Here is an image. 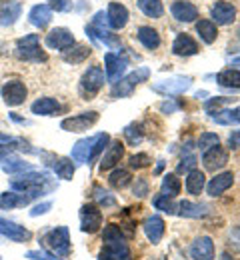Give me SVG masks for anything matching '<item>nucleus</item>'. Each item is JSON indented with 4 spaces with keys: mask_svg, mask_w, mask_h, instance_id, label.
Returning <instances> with one entry per match:
<instances>
[{
    "mask_svg": "<svg viewBox=\"0 0 240 260\" xmlns=\"http://www.w3.org/2000/svg\"><path fill=\"white\" fill-rule=\"evenodd\" d=\"M10 186L12 190H18V192H24V194H30L32 198L35 196H42V194H48L52 190H56V182L48 176V172H22L18 174L16 178L10 180Z\"/></svg>",
    "mask_w": 240,
    "mask_h": 260,
    "instance_id": "1",
    "label": "nucleus"
},
{
    "mask_svg": "<svg viewBox=\"0 0 240 260\" xmlns=\"http://www.w3.org/2000/svg\"><path fill=\"white\" fill-rule=\"evenodd\" d=\"M44 244L50 248L52 254L58 258H68L70 256V232L66 226H56L44 236Z\"/></svg>",
    "mask_w": 240,
    "mask_h": 260,
    "instance_id": "2",
    "label": "nucleus"
},
{
    "mask_svg": "<svg viewBox=\"0 0 240 260\" xmlns=\"http://www.w3.org/2000/svg\"><path fill=\"white\" fill-rule=\"evenodd\" d=\"M16 56L20 60H30V62H44L46 60V54L40 50L38 34H28L16 42Z\"/></svg>",
    "mask_w": 240,
    "mask_h": 260,
    "instance_id": "3",
    "label": "nucleus"
},
{
    "mask_svg": "<svg viewBox=\"0 0 240 260\" xmlns=\"http://www.w3.org/2000/svg\"><path fill=\"white\" fill-rule=\"evenodd\" d=\"M102 86H104V72L100 66H90L82 74V78H80V94L86 98V100L96 96Z\"/></svg>",
    "mask_w": 240,
    "mask_h": 260,
    "instance_id": "4",
    "label": "nucleus"
},
{
    "mask_svg": "<svg viewBox=\"0 0 240 260\" xmlns=\"http://www.w3.org/2000/svg\"><path fill=\"white\" fill-rule=\"evenodd\" d=\"M148 76H150L148 68H138L136 72H130L128 76H124V78H120L118 82H114V86H112V92H110V94H112L114 98L130 96V94H132V90L136 88L140 82H144Z\"/></svg>",
    "mask_w": 240,
    "mask_h": 260,
    "instance_id": "5",
    "label": "nucleus"
},
{
    "mask_svg": "<svg viewBox=\"0 0 240 260\" xmlns=\"http://www.w3.org/2000/svg\"><path fill=\"white\" fill-rule=\"evenodd\" d=\"M192 86V80L188 76H170L166 80H158L152 84V90L164 96H178L184 94L188 88Z\"/></svg>",
    "mask_w": 240,
    "mask_h": 260,
    "instance_id": "6",
    "label": "nucleus"
},
{
    "mask_svg": "<svg viewBox=\"0 0 240 260\" xmlns=\"http://www.w3.org/2000/svg\"><path fill=\"white\" fill-rule=\"evenodd\" d=\"M100 260H132V252L128 248L126 238H112V240H104V246L98 254Z\"/></svg>",
    "mask_w": 240,
    "mask_h": 260,
    "instance_id": "7",
    "label": "nucleus"
},
{
    "mask_svg": "<svg viewBox=\"0 0 240 260\" xmlns=\"http://www.w3.org/2000/svg\"><path fill=\"white\" fill-rule=\"evenodd\" d=\"M102 226V212L98 204H84L80 208V230L94 234Z\"/></svg>",
    "mask_w": 240,
    "mask_h": 260,
    "instance_id": "8",
    "label": "nucleus"
},
{
    "mask_svg": "<svg viewBox=\"0 0 240 260\" xmlns=\"http://www.w3.org/2000/svg\"><path fill=\"white\" fill-rule=\"evenodd\" d=\"M96 122H98V112L90 110V112H82V114L64 118L60 122V128L66 130V132H84V130H88L90 126H94Z\"/></svg>",
    "mask_w": 240,
    "mask_h": 260,
    "instance_id": "9",
    "label": "nucleus"
},
{
    "mask_svg": "<svg viewBox=\"0 0 240 260\" xmlns=\"http://www.w3.org/2000/svg\"><path fill=\"white\" fill-rule=\"evenodd\" d=\"M26 94H28V90H26L24 82H20V80H10V82H6L2 86V98H4L6 106L22 104L26 100Z\"/></svg>",
    "mask_w": 240,
    "mask_h": 260,
    "instance_id": "10",
    "label": "nucleus"
},
{
    "mask_svg": "<svg viewBox=\"0 0 240 260\" xmlns=\"http://www.w3.org/2000/svg\"><path fill=\"white\" fill-rule=\"evenodd\" d=\"M104 64H106V78L114 84L122 78V74L126 72V66H128V60L120 54H114V52H108L104 56Z\"/></svg>",
    "mask_w": 240,
    "mask_h": 260,
    "instance_id": "11",
    "label": "nucleus"
},
{
    "mask_svg": "<svg viewBox=\"0 0 240 260\" xmlns=\"http://www.w3.org/2000/svg\"><path fill=\"white\" fill-rule=\"evenodd\" d=\"M74 34L68 28H54L46 34V46L52 50H68L70 46H74Z\"/></svg>",
    "mask_w": 240,
    "mask_h": 260,
    "instance_id": "12",
    "label": "nucleus"
},
{
    "mask_svg": "<svg viewBox=\"0 0 240 260\" xmlns=\"http://www.w3.org/2000/svg\"><path fill=\"white\" fill-rule=\"evenodd\" d=\"M226 162H228V152L220 144L208 148V150H204V154H202V164H204L206 170H210V172H216V170L224 168Z\"/></svg>",
    "mask_w": 240,
    "mask_h": 260,
    "instance_id": "13",
    "label": "nucleus"
},
{
    "mask_svg": "<svg viewBox=\"0 0 240 260\" xmlns=\"http://www.w3.org/2000/svg\"><path fill=\"white\" fill-rule=\"evenodd\" d=\"M0 234L14 242H28L32 238V232L28 228L20 226L12 220H6V218H0Z\"/></svg>",
    "mask_w": 240,
    "mask_h": 260,
    "instance_id": "14",
    "label": "nucleus"
},
{
    "mask_svg": "<svg viewBox=\"0 0 240 260\" xmlns=\"http://www.w3.org/2000/svg\"><path fill=\"white\" fill-rule=\"evenodd\" d=\"M106 20H108V26L114 28V30H120L126 26L128 22V10L124 4L120 2H110L108 4V10H106Z\"/></svg>",
    "mask_w": 240,
    "mask_h": 260,
    "instance_id": "15",
    "label": "nucleus"
},
{
    "mask_svg": "<svg viewBox=\"0 0 240 260\" xmlns=\"http://www.w3.org/2000/svg\"><path fill=\"white\" fill-rule=\"evenodd\" d=\"M210 14H212L214 22H216V24H222V26L232 24V22L236 20V8H234L230 2H226V0L216 2V4L212 6Z\"/></svg>",
    "mask_w": 240,
    "mask_h": 260,
    "instance_id": "16",
    "label": "nucleus"
},
{
    "mask_svg": "<svg viewBox=\"0 0 240 260\" xmlns=\"http://www.w3.org/2000/svg\"><path fill=\"white\" fill-rule=\"evenodd\" d=\"M122 156H124V144L120 140H112L110 146L106 148V152L102 154V158H100V172L114 168L122 160Z\"/></svg>",
    "mask_w": 240,
    "mask_h": 260,
    "instance_id": "17",
    "label": "nucleus"
},
{
    "mask_svg": "<svg viewBox=\"0 0 240 260\" xmlns=\"http://www.w3.org/2000/svg\"><path fill=\"white\" fill-rule=\"evenodd\" d=\"M190 256L194 260H214V242L210 236H200L190 244Z\"/></svg>",
    "mask_w": 240,
    "mask_h": 260,
    "instance_id": "18",
    "label": "nucleus"
},
{
    "mask_svg": "<svg viewBox=\"0 0 240 260\" xmlns=\"http://www.w3.org/2000/svg\"><path fill=\"white\" fill-rule=\"evenodd\" d=\"M234 184V174L232 172H220V174H216L208 184H206V192L208 196H220L224 194L230 186Z\"/></svg>",
    "mask_w": 240,
    "mask_h": 260,
    "instance_id": "19",
    "label": "nucleus"
},
{
    "mask_svg": "<svg viewBox=\"0 0 240 260\" xmlns=\"http://www.w3.org/2000/svg\"><path fill=\"white\" fill-rule=\"evenodd\" d=\"M142 228H144L146 238H148L152 244H158V242L162 240V236H164V220H162L158 214L148 216V218L144 220Z\"/></svg>",
    "mask_w": 240,
    "mask_h": 260,
    "instance_id": "20",
    "label": "nucleus"
},
{
    "mask_svg": "<svg viewBox=\"0 0 240 260\" xmlns=\"http://www.w3.org/2000/svg\"><path fill=\"white\" fill-rule=\"evenodd\" d=\"M172 52L176 56H194L198 52V42L190 34H178L172 44Z\"/></svg>",
    "mask_w": 240,
    "mask_h": 260,
    "instance_id": "21",
    "label": "nucleus"
},
{
    "mask_svg": "<svg viewBox=\"0 0 240 260\" xmlns=\"http://www.w3.org/2000/svg\"><path fill=\"white\" fill-rule=\"evenodd\" d=\"M172 16L180 22H194L198 18V8L192 2H184V0H176L172 4Z\"/></svg>",
    "mask_w": 240,
    "mask_h": 260,
    "instance_id": "22",
    "label": "nucleus"
},
{
    "mask_svg": "<svg viewBox=\"0 0 240 260\" xmlns=\"http://www.w3.org/2000/svg\"><path fill=\"white\" fill-rule=\"evenodd\" d=\"M208 206L206 204H198V202H190V200H182V202H178V212L176 214H180L182 218H204L206 214H208Z\"/></svg>",
    "mask_w": 240,
    "mask_h": 260,
    "instance_id": "23",
    "label": "nucleus"
},
{
    "mask_svg": "<svg viewBox=\"0 0 240 260\" xmlns=\"http://www.w3.org/2000/svg\"><path fill=\"white\" fill-rule=\"evenodd\" d=\"M208 114H210V118L216 124H222V126L240 124V106H236V108H224V110H210Z\"/></svg>",
    "mask_w": 240,
    "mask_h": 260,
    "instance_id": "24",
    "label": "nucleus"
},
{
    "mask_svg": "<svg viewBox=\"0 0 240 260\" xmlns=\"http://www.w3.org/2000/svg\"><path fill=\"white\" fill-rule=\"evenodd\" d=\"M32 196L30 194H16V192H4L0 194V208L2 210H12V208H18V206H26L30 204Z\"/></svg>",
    "mask_w": 240,
    "mask_h": 260,
    "instance_id": "25",
    "label": "nucleus"
},
{
    "mask_svg": "<svg viewBox=\"0 0 240 260\" xmlns=\"http://www.w3.org/2000/svg\"><path fill=\"white\" fill-rule=\"evenodd\" d=\"M90 48L86 46V44H74V46H70L68 50H64L62 52V58H64V62H68V64H78V62H84L88 56H90Z\"/></svg>",
    "mask_w": 240,
    "mask_h": 260,
    "instance_id": "26",
    "label": "nucleus"
},
{
    "mask_svg": "<svg viewBox=\"0 0 240 260\" xmlns=\"http://www.w3.org/2000/svg\"><path fill=\"white\" fill-rule=\"evenodd\" d=\"M90 146H92V138H82L72 146V154L70 158L76 164H88L90 158Z\"/></svg>",
    "mask_w": 240,
    "mask_h": 260,
    "instance_id": "27",
    "label": "nucleus"
},
{
    "mask_svg": "<svg viewBox=\"0 0 240 260\" xmlns=\"http://www.w3.org/2000/svg\"><path fill=\"white\" fill-rule=\"evenodd\" d=\"M20 12H22L20 2H16V0L6 2V4L2 6V10H0V22H2L4 26H12V24L16 22V18H20Z\"/></svg>",
    "mask_w": 240,
    "mask_h": 260,
    "instance_id": "28",
    "label": "nucleus"
},
{
    "mask_svg": "<svg viewBox=\"0 0 240 260\" xmlns=\"http://www.w3.org/2000/svg\"><path fill=\"white\" fill-rule=\"evenodd\" d=\"M58 108H60V106H58V102L50 96L38 98L36 102H32V106H30L32 114H38V116H52Z\"/></svg>",
    "mask_w": 240,
    "mask_h": 260,
    "instance_id": "29",
    "label": "nucleus"
},
{
    "mask_svg": "<svg viewBox=\"0 0 240 260\" xmlns=\"http://www.w3.org/2000/svg\"><path fill=\"white\" fill-rule=\"evenodd\" d=\"M28 18H30V22H32L35 26L44 28V26L52 20V10H50V6H46V4H36L35 8L30 10Z\"/></svg>",
    "mask_w": 240,
    "mask_h": 260,
    "instance_id": "30",
    "label": "nucleus"
},
{
    "mask_svg": "<svg viewBox=\"0 0 240 260\" xmlns=\"http://www.w3.org/2000/svg\"><path fill=\"white\" fill-rule=\"evenodd\" d=\"M204 186H206V176L200 170L194 168V170H190L186 174V190H188V194L198 196L204 190Z\"/></svg>",
    "mask_w": 240,
    "mask_h": 260,
    "instance_id": "31",
    "label": "nucleus"
},
{
    "mask_svg": "<svg viewBox=\"0 0 240 260\" xmlns=\"http://www.w3.org/2000/svg\"><path fill=\"white\" fill-rule=\"evenodd\" d=\"M138 40L148 50H156L160 46V34L156 32L152 26H140L138 28Z\"/></svg>",
    "mask_w": 240,
    "mask_h": 260,
    "instance_id": "32",
    "label": "nucleus"
},
{
    "mask_svg": "<svg viewBox=\"0 0 240 260\" xmlns=\"http://www.w3.org/2000/svg\"><path fill=\"white\" fill-rule=\"evenodd\" d=\"M0 168L4 172H8V174H22V172H30L32 170V164L24 162V160H20V158H16V156L10 154L8 158H4L0 162Z\"/></svg>",
    "mask_w": 240,
    "mask_h": 260,
    "instance_id": "33",
    "label": "nucleus"
},
{
    "mask_svg": "<svg viewBox=\"0 0 240 260\" xmlns=\"http://www.w3.org/2000/svg\"><path fill=\"white\" fill-rule=\"evenodd\" d=\"M130 180H132V174H130V170H126V168H116V170H112L110 176H108V184H110L112 188H116V190L126 188V186L130 184Z\"/></svg>",
    "mask_w": 240,
    "mask_h": 260,
    "instance_id": "34",
    "label": "nucleus"
},
{
    "mask_svg": "<svg viewBox=\"0 0 240 260\" xmlns=\"http://www.w3.org/2000/svg\"><path fill=\"white\" fill-rule=\"evenodd\" d=\"M216 82L224 88H240V72L236 68H224L222 72H218Z\"/></svg>",
    "mask_w": 240,
    "mask_h": 260,
    "instance_id": "35",
    "label": "nucleus"
},
{
    "mask_svg": "<svg viewBox=\"0 0 240 260\" xmlns=\"http://www.w3.org/2000/svg\"><path fill=\"white\" fill-rule=\"evenodd\" d=\"M52 168H54L56 176L62 180H72V176H74V160L72 158H54Z\"/></svg>",
    "mask_w": 240,
    "mask_h": 260,
    "instance_id": "36",
    "label": "nucleus"
},
{
    "mask_svg": "<svg viewBox=\"0 0 240 260\" xmlns=\"http://www.w3.org/2000/svg\"><path fill=\"white\" fill-rule=\"evenodd\" d=\"M138 8L148 18H160L164 14V6H162L160 0H138Z\"/></svg>",
    "mask_w": 240,
    "mask_h": 260,
    "instance_id": "37",
    "label": "nucleus"
},
{
    "mask_svg": "<svg viewBox=\"0 0 240 260\" xmlns=\"http://www.w3.org/2000/svg\"><path fill=\"white\" fill-rule=\"evenodd\" d=\"M180 188H182V184H180V180H178V176L176 174H166L164 178H162V184H160V190H162V194L168 196V198H174V196L180 194Z\"/></svg>",
    "mask_w": 240,
    "mask_h": 260,
    "instance_id": "38",
    "label": "nucleus"
},
{
    "mask_svg": "<svg viewBox=\"0 0 240 260\" xmlns=\"http://www.w3.org/2000/svg\"><path fill=\"white\" fill-rule=\"evenodd\" d=\"M196 32L200 34V38L204 40L206 44H212L218 36V30H216V24L212 20H200L196 22Z\"/></svg>",
    "mask_w": 240,
    "mask_h": 260,
    "instance_id": "39",
    "label": "nucleus"
},
{
    "mask_svg": "<svg viewBox=\"0 0 240 260\" xmlns=\"http://www.w3.org/2000/svg\"><path fill=\"white\" fill-rule=\"evenodd\" d=\"M110 142V136L106 134V132H100V134H96V136H92V146H90V158H88V164L92 162L100 152L104 150V146Z\"/></svg>",
    "mask_w": 240,
    "mask_h": 260,
    "instance_id": "40",
    "label": "nucleus"
},
{
    "mask_svg": "<svg viewBox=\"0 0 240 260\" xmlns=\"http://www.w3.org/2000/svg\"><path fill=\"white\" fill-rule=\"evenodd\" d=\"M124 138H126V142L130 144V146H136L142 142V138H144V132H142V126L136 124V122H132V124H128L126 128H124Z\"/></svg>",
    "mask_w": 240,
    "mask_h": 260,
    "instance_id": "41",
    "label": "nucleus"
},
{
    "mask_svg": "<svg viewBox=\"0 0 240 260\" xmlns=\"http://www.w3.org/2000/svg\"><path fill=\"white\" fill-rule=\"evenodd\" d=\"M154 208L160 210V212H166V214H176L178 212V204L172 202V198L164 194H158L154 198Z\"/></svg>",
    "mask_w": 240,
    "mask_h": 260,
    "instance_id": "42",
    "label": "nucleus"
},
{
    "mask_svg": "<svg viewBox=\"0 0 240 260\" xmlns=\"http://www.w3.org/2000/svg\"><path fill=\"white\" fill-rule=\"evenodd\" d=\"M94 200H96L98 206H104V208L116 204V198L110 194V192H106L104 188H100V186H94Z\"/></svg>",
    "mask_w": 240,
    "mask_h": 260,
    "instance_id": "43",
    "label": "nucleus"
},
{
    "mask_svg": "<svg viewBox=\"0 0 240 260\" xmlns=\"http://www.w3.org/2000/svg\"><path fill=\"white\" fill-rule=\"evenodd\" d=\"M196 144H198V148H200V150H208V148H212V146L220 144V138H218V134H214V132H202Z\"/></svg>",
    "mask_w": 240,
    "mask_h": 260,
    "instance_id": "44",
    "label": "nucleus"
},
{
    "mask_svg": "<svg viewBox=\"0 0 240 260\" xmlns=\"http://www.w3.org/2000/svg\"><path fill=\"white\" fill-rule=\"evenodd\" d=\"M150 156L148 154H144V152H138V154H132L130 158H128V164H130V168H134V170H140V168H146V166H150Z\"/></svg>",
    "mask_w": 240,
    "mask_h": 260,
    "instance_id": "45",
    "label": "nucleus"
},
{
    "mask_svg": "<svg viewBox=\"0 0 240 260\" xmlns=\"http://www.w3.org/2000/svg\"><path fill=\"white\" fill-rule=\"evenodd\" d=\"M194 166H196V156L194 154H184L182 156V160H180V164H178V168H176V172H190V170H194Z\"/></svg>",
    "mask_w": 240,
    "mask_h": 260,
    "instance_id": "46",
    "label": "nucleus"
},
{
    "mask_svg": "<svg viewBox=\"0 0 240 260\" xmlns=\"http://www.w3.org/2000/svg\"><path fill=\"white\" fill-rule=\"evenodd\" d=\"M26 258H30V260H60L56 254L46 252V250H28V252H26Z\"/></svg>",
    "mask_w": 240,
    "mask_h": 260,
    "instance_id": "47",
    "label": "nucleus"
},
{
    "mask_svg": "<svg viewBox=\"0 0 240 260\" xmlns=\"http://www.w3.org/2000/svg\"><path fill=\"white\" fill-rule=\"evenodd\" d=\"M232 102V98H226V96H216V98H210V100H206L204 108L210 112V110H218V106H224V104H230Z\"/></svg>",
    "mask_w": 240,
    "mask_h": 260,
    "instance_id": "48",
    "label": "nucleus"
},
{
    "mask_svg": "<svg viewBox=\"0 0 240 260\" xmlns=\"http://www.w3.org/2000/svg\"><path fill=\"white\" fill-rule=\"evenodd\" d=\"M132 192L138 198H144V196L148 194V180L146 178H136V182L132 186Z\"/></svg>",
    "mask_w": 240,
    "mask_h": 260,
    "instance_id": "49",
    "label": "nucleus"
},
{
    "mask_svg": "<svg viewBox=\"0 0 240 260\" xmlns=\"http://www.w3.org/2000/svg\"><path fill=\"white\" fill-rule=\"evenodd\" d=\"M228 240H230V246L240 252V226H232L228 232Z\"/></svg>",
    "mask_w": 240,
    "mask_h": 260,
    "instance_id": "50",
    "label": "nucleus"
},
{
    "mask_svg": "<svg viewBox=\"0 0 240 260\" xmlns=\"http://www.w3.org/2000/svg\"><path fill=\"white\" fill-rule=\"evenodd\" d=\"M50 208H52V202H42V204H36L35 208L30 210V216H32V218H36V216H42V214H46Z\"/></svg>",
    "mask_w": 240,
    "mask_h": 260,
    "instance_id": "51",
    "label": "nucleus"
},
{
    "mask_svg": "<svg viewBox=\"0 0 240 260\" xmlns=\"http://www.w3.org/2000/svg\"><path fill=\"white\" fill-rule=\"evenodd\" d=\"M50 2V8L56 10V12H62V10H68L70 4L68 0H48Z\"/></svg>",
    "mask_w": 240,
    "mask_h": 260,
    "instance_id": "52",
    "label": "nucleus"
},
{
    "mask_svg": "<svg viewBox=\"0 0 240 260\" xmlns=\"http://www.w3.org/2000/svg\"><path fill=\"white\" fill-rule=\"evenodd\" d=\"M228 146L234 150V148H240V130H236V132H232L230 134V138H228Z\"/></svg>",
    "mask_w": 240,
    "mask_h": 260,
    "instance_id": "53",
    "label": "nucleus"
},
{
    "mask_svg": "<svg viewBox=\"0 0 240 260\" xmlns=\"http://www.w3.org/2000/svg\"><path fill=\"white\" fill-rule=\"evenodd\" d=\"M160 110L170 114V112H174V110H176V104H172V102H162V104H160Z\"/></svg>",
    "mask_w": 240,
    "mask_h": 260,
    "instance_id": "54",
    "label": "nucleus"
},
{
    "mask_svg": "<svg viewBox=\"0 0 240 260\" xmlns=\"http://www.w3.org/2000/svg\"><path fill=\"white\" fill-rule=\"evenodd\" d=\"M10 142H14V138H12V136H6V134H0V144H10Z\"/></svg>",
    "mask_w": 240,
    "mask_h": 260,
    "instance_id": "55",
    "label": "nucleus"
},
{
    "mask_svg": "<svg viewBox=\"0 0 240 260\" xmlns=\"http://www.w3.org/2000/svg\"><path fill=\"white\" fill-rule=\"evenodd\" d=\"M220 260H234V258H232V256H230V254H228V252H224V254H222V256H220Z\"/></svg>",
    "mask_w": 240,
    "mask_h": 260,
    "instance_id": "56",
    "label": "nucleus"
},
{
    "mask_svg": "<svg viewBox=\"0 0 240 260\" xmlns=\"http://www.w3.org/2000/svg\"><path fill=\"white\" fill-rule=\"evenodd\" d=\"M162 168H164V162H162V160H160V162H158V166H156V172H160V170H162Z\"/></svg>",
    "mask_w": 240,
    "mask_h": 260,
    "instance_id": "57",
    "label": "nucleus"
},
{
    "mask_svg": "<svg viewBox=\"0 0 240 260\" xmlns=\"http://www.w3.org/2000/svg\"><path fill=\"white\" fill-rule=\"evenodd\" d=\"M232 66H240V56H238V58H234V60H232Z\"/></svg>",
    "mask_w": 240,
    "mask_h": 260,
    "instance_id": "58",
    "label": "nucleus"
},
{
    "mask_svg": "<svg viewBox=\"0 0 240 260\" xmlns=\"http://www.w3.org/2000/svg\"><path fill=\"white\" fill-rule=\"evenodd\" d=\"M238 34H240V32H238Z\"/></svg>",
    "mask_w": 240,
    "mask_h": 260,
    "instance_id": "59",
    "label": "nucleus"
}]
</instances>
